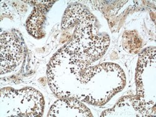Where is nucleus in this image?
I'll return each mask as SVG.
<instances>
[{
  "label": "nucleus",
  "mask_w": 156,
  "mask_h": 117,
  "mask_svg": "<svg viewBox=\"0 0 156 117\" xmlns=\"http://www.w3.org/2000/svg\"><path fill=\"white\" fill-rule=\"evenodd\" d=\"M40 4H36L31 15L27 22L28 32L33 36L40 38L43 34L42 32V25L45 19V14L50 8V4L55 2H40Z\"/></svg>",
  "instance_id": "obj_3"
},
{
  "label": "nucleus",
  "mask_w": 156,
  "mask_h": 117,
  "mask_svg": "<svg viewBox=\"0 0 156 117\" xmlns=\"http://www.w3.org/2000/svg\"><path fill=\"white\" fill-rule=\"evenodd\" d=\"M92 116L90 110L74 98H64L51 107L48 116Z\"/></svg>",
  "instance_id": "obj_2"
},
{
  "label": "nucleus",
  "mask_w": 156,
  "mask_h": 117,
  "mask_svg": "<svg viewBox=\"0 0 156 117\" xmlns=\"http://www.w3.org/2000/svg\"><path fill=\"white\" fill-rule=\"evenodd\" d=\"M23 55L20 41L9 33L1 34V74L10 72L20 64Z\"/></svg>",
  "instance_id": "obj_1"
}]
</instances>
